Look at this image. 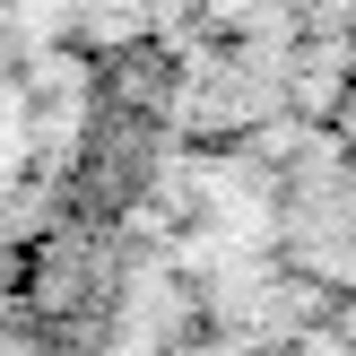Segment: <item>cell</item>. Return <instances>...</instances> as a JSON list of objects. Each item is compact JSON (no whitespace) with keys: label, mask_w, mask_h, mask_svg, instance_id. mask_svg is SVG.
I'll use <instances>...</instances> for the list:
<instances>
[{"label":"cell","mask_w":356,"mask_h":356,"mask_svg":"<svg viewBox=\"0 0 356 356\" xmlns=\"http://www.w3.org/2000/svg\"><path fill=\"white\" fill-rule=\"evenodd\" d=\"M305 356H330V348H305Z\"/></svg>","instance_id":"obj_1"}]
</instances>
